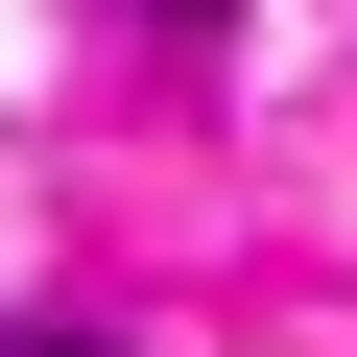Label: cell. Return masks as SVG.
I'll list each match as a JSON object with an SVG mask.
<instances>
[{
	"mask_svg": "<svg viewBox=\"0 0 357 357\" xmlns=\"http://www.w3.org/2000/svg\"><path fill=\"white\" fill-rule=\"evenodd\" d=\"M24 357H119V333H24Z\"/></svg>",
	"mask_w": 357,
	"mask_h": 357,
	"instance_id": "6da1fadb",
	"label": "cell"
},
{
	"mask_svg": "<svg viewBox=\"0 0 357 357\" xmlns=\"http://www.w3.org/2000/svg\"><path fill=\"white\" fill-rule=\"evenodd\" d=\"M167 24H238V0H167Z\"/></svg>",
	"mask_w": 357,
	"mask_h": 357,
	"instance_id": "7a4b0ae2",
	"label": "cell"
}]
</instances>
